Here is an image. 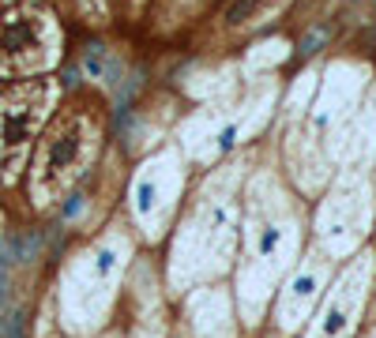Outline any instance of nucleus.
<instances>
[{
  "label": "nucleus",
  "instance_id": "f257e3e1",
  "mask_svg": "<svg viewBox=\"0 0 376 338\" xmlns=\"http://www.w3.org/2000/svg\"><path fill=\"white\" fill-rule=\"evenodd\" d=\"M301 211L293 196L279 188L271 173H256L245 185V222H241V316L245 327H260L271 308V294L301 260Z\"/></svg>",
  "mask_w": 376,
  "mask_h": 338
},
{
  "label": "nucleus",
  "instance_id": "f03ea898",
  "mask_svg": "<svg viewBox=\"0 0 376 338\" xmlns=\"http://www.w3.org/2000/svg\"><path fill=\"white\" fill-rule=\"evenodd\" d=\"M226 166L204 180L196 199L188 203V214L181 218L170 248V286L173 294H185L199 282H215L218 275L234 267L237 260V241H241V207H237V173Z\"/></svg>",
  "mask_w": 376,
  "mask_h": 338
},
{
  "label": "nucleus",
  "instance_id": "7ed1b4c3",
  "mask_svg": "<svg viewBox=\"0 0 376 338\" xmlns=\"http://www.w3.org/2000/svg\"><path fill=\"white\" fill-rule=\"evenodd\" d=\"M98 132L83 113H60L49 124V132L38 140L26 177V196L38 211L57 207L72 188L83 180L87 166L95 162Z\"/></svg>",
  "mask_w": 376,
  "mask_h": 338
},
{
  "label": "nucleus",
  "instance_id": "20e7f679",
  "mask_svg": "<svg viewBox=\"0 0 376 338\" xmlns=\"http://www.w3.org/2000/svg\"><path fill=\"white\" fill-rule=\"evenodd\" d=\"M53 94L57 87L49 79L19 83L0 94V192H12L19 185L26 162L34 158V143L42 140Z\"/></svg>",
  "mask_w": 376,
  "mask_h": 338
},
{
  "label": "nucleus",
  "instance_id": "39448f33",
  "mask_svg": "<svg viewBox=\"0 0 376 338\" xmlns=\"http://www.w3.org/2000/svg\"><path fill=\"white\" fill-rule=\"evenodd\" d=\"M373 278H376V255L373 252L350 255L346 267L332 278L324 301H320V312L309 319L301 338H354L357 327H361V308L369 301Z\"/></svg>",
  "mask_w": 376,
  "mask_h": 338
},
{
  "label": "nucleus",
  "instance_id": "423d86ee",
  "mask_svg": "<svg viewBox=\"0 0 376 338\" xmlns=\"http://www.w3.org/2000/svg\"><path fill=\"white\" fill-rule=\"evenodd\" d=\"M57 60V23L45 8L26 4L4 19L0 34V76L23 79L38 76Z\"/></svg>",
  "mask_w": 376,
  "mask_h": 338
},
{
  "label": "nucleus",
  "instance_id": "0eeeda50",
  "mask_svg": "<svg viewBox=\"0 0 376 338\" xmlns=\"http://www.w3.org/2000/svg\"><path fill=\"white\" fill-rule=\"evenodd\" d=\"M335 278V260L324 255L320 248H309L297 260V267L286 275V282L279 286V297L271 301V323L279 338L301 335L305 323L313 319V308L324 301L327 286Z\"/></svg>",
  "mask_w": 376,
  "mask_h": 338
},
{
  "label": "nucleus",
  "instance_id": "6e6552de",
  "mask_svg": "<svg viewBox=\"0 0 376 338\" xmlns=\"http://www.w3.org/2000/svg\"><path fill=\"white\" fill-rule=\"evenodd\" d=\"M185 185V173L181 166H158V162H147L136 173L132 192H128V214H132L136 233L147 244L162 241L170 233V218L177 211V196Z\"/></svg>",
  "mask_w": 376,
  "mask_h": 338
},
{
  "label": "nucleus",
  "instance_id": "1a4fd4ad",
  "mask_svg": "<svg viewBox=\"0 0 376 338\" xmlns=\"http://www.w3.org/2000/svg\"><path fill=\"white\" fill-rule=\"evenodd\" d=\"M286 4H290V0H230L218 19H222V31L241 34V31H256V26H263Z\"/></svg>",
  "mask_w": 376,
  "mask_h": 338
},
{
  "label": "nucleus",
  "instance_id": "9d476101",
  "mask_svg": "<svg viewBox=\"0 0 376 338\" xmlns=\"http://www.w3.org/2000/svg\"><path fill=\"white\" fill-rule=\"evenodd\" d=\"M324 38H327L324 31H313L305 42H301V57H313V53H320V45H324Z\"/></svg>",
  "mask_w": 376,
  "mask_h": 338
},
{
  "label": "nucleus",
  "instance_id": "9b49d317",
  "mask_svg": "<svg viewBox=\"0 0 376 338\" xmlns=\"http://www.w3.org/2000/svg\"><path fill=\"white\" fill-rule=\"evenodd\" d=\"M109 4H113V0H83L87 15H106V12H109Z\"/></svg>",
  "mask_w": 376,
  "mask_h": 338
}]
</instances>
